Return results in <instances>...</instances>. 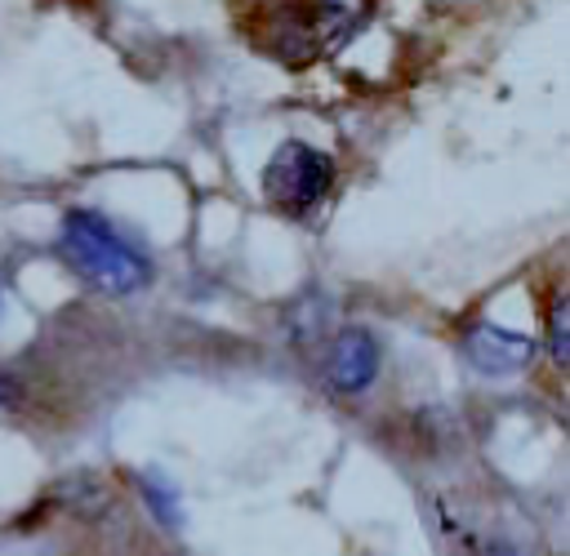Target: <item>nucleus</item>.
Segmentation results:
<instances>
[{
	"label": "nucleus",
	"mask_w": 570,
	"mask_h": 556,
	"mask_svg": "<svg viewBox=\"0 0 570 556\" xmlns=\"http://www.w3.org/2000/svg\"><path fill=\"white\" fill-rule=\"evenodd\" d=\"M379 360H383V351H379V338L370 329H338L330 338V347H325L321 378H325L330 391L356 396V391H365L374 383Z\"/></svg>",
	"instance_id": "nucleus-4"
},
{
	"label": "nucleus",
	"mask_w": 570,
	"mask_h": 556,
	"mask_svg": "<svg viewBox=\"0 0 570 556\" xmlns=\"http://www.w3.org/2000/svg\"><path fill=\"white\" fill-rule=\"evenodd\" d=\"M361 13H365L361 0H281L267 9V40L276 58L307 62L343 44V36H352Z\"/></svg>",
	"instance_id": "nucleus-2"
},
{
	"label": "nucleus",
	"mask_w": 570,
	"mask_h": 556,
	"mask_svg": "<svg viewBox=\"0 0 570 556\" xmlns=\"http://www.w3.org/2000/svg\"><path fill=\"white\" fill-rule=\"evenodd\" d=\"M18 405H22V383L0 369V409H18Z\"/></svg>",
	"instance_id": "nucleus-9"
},
{
	"label": "nucleus",
	"mask_w": 570,
	"mask_h": 556,
	"mask_svg": "<svg viewBox=\"0 0 570 556\" xmlns=\"http://www.w3.org/2000/svg\"><path fill=\"white\" fill-rule=\"evenodd\" d=\"M548 351H552V365L557 369L570 365V302L566 298H552V311H548Z\"/></svg>",
	"instance_id": "nucleus-8"
},
{
	"label": "nucleus",
	"mask_w": 570,
	"mask_h": 556,
	"mask_svg": "<svg viewBox=\"0 0 570 556\" xmlns=\"http://www.w3.org/2000/svg\"><path fill=\"white\" fill-rule=\"evenodd\" d=\"M138 489H142V498H147V507H151V516L160 520V525H178L183 520V507H178V489L165 480V476H156V471H147L142 480H138Z\"/></svg>",
	"instance_id": "nucleus-6"
},
{
	"label": "nucleus",
	"mask_w": 570,
	"mask_h": 556,
	"mask_svg": "<svg viewBox=\"0 0 570 556\" xmlns=\"http://www.w3.org/2000/svg\"><path fill=\"white\" fill-rule=\"evenodd\" d=\"M499 556H512V552H499Z\"/></svg>",
	"instance_id": "nucleus-10"
},
{
	"label": "nucleus",
	"mask_w": 570,
	"mask_h": 556,
	"mask_svg": "<svg viewBox=\"0 0 570 556\" xmlns=\"http://www.w3.org/2000/svg\"><path fill=\"white\" fill-rule=\"evenodd\" d=\"M325 320H330V302H325V298H298L294 311H289V334H294V342L321 338Z\"/></svg>",
	"instance_id": "nucleus-7"
},
{
	"label": "nucleus",
	"mask_w": 570,
	"mask_h": 556,
	"mask_svg": "<svg viewBox=\"0 0 570 556\" xmlns=\"http://www.w3.org/2000/svg\"><path fill=\"white\" fill-rule=\"evenodd\" d=\"M330 182H334V160L298 138L281 142L263 169V196L285 214H307L312 205H321Z\"/></svg>",
	"instance_id": "nucleus-3"
},
{
	"label": "nucleus",
	"mask_w": 570,
	"mask_h": 556,
	"mask_svg": "<svg viewBox=\"0 0 570 556\" xmlns=\"http://www.w3.org/2000/svg\"><path fill=\"white\" fill-rule=\"evenodd\" d=\"M62 258L102 294H134L151 280V262L142 249H134L102 214L94 209H71L62 218L58 236Z\"/></svg>",
	"instance_id": "nucleus-1"
},
{
	"label": "nucleus",
	"mask_w": 570,
	"mask_h": 556,
	"mask_svg": "<svg viewBox=\"0 0 570 556\" xmlns=\"http://www.w3.org/2000/svg\"><path fill=\"white\" fill-rule=\"evenodd\" d=\"M539 342L517 334V329H503L494 320H476L468 334H463V356L476 374L485 378H503V374H521L530 360H534Z\"/></svg>",
	"instance_id": "nucleus-5"
}]
</instances>
